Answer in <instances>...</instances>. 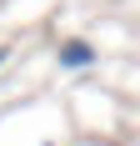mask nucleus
<instances>
[{
  "label": "nucleus",
  "instance_id": "f257e3e1",
  "mask_svg": "<svg viewBox=\"0 0 140 146\" xmlns=\"http://www.w3.org/2000/svg\"><path fill=\"white\" fill-rule=\"evenodd\" d=\"M55 60L65 66V71H85V66H95V45L90 40H60Z\"/></svg>",
  "mask_w": 140,
  "mask_h": 146
}]
</instances>
